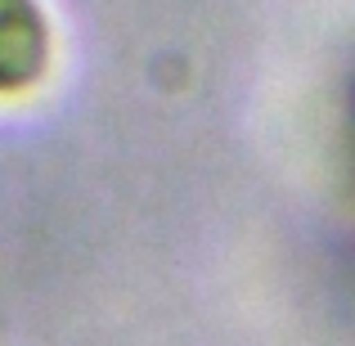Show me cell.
I'll list each match as a JSON object with an SVG mask.
<instances>
[{
    "label": "cell",
    "mask_w": 355,
    "mask_h": 346,
    "mask_svg": "<svg viewBox=\"0 0 355 346\" xmlns=\"http://www.w3.org/2000/svg\"><path fill=\"white\" fill-rule=\"evenodd\" d=\"M54 63V27L41 0H0V99L27 95Z\"/></svg>",
    "instance_id": "obj_1"
},
{
    "label": "cell",
    "mask_w": 355,
    "mask_h": 346,
    "mask_svg": "<svg viewBox=\"0 0 355 346\" xmlns=\"http://www.w3.org/2000/svg\"><path fill=\"white\" fill-rule=\"evenodd\" d=\"M351 126H355V104H351Z\"/></svg>",
    "instance_id": "obj_2"
}]
</instances>
